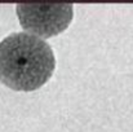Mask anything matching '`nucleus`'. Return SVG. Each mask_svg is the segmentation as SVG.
I'll return each instance as SVG.
<instances>
[{
    "label": "nucleus",
    "mask_w": 133,
    "mask_h": 132,
    "mask_svg": "<svg viewBox=\"0 0 133 132\" xmlns=\"http://www.w3.org/2000/svg\"><path fill=\"white\" fill-rule=\"evenodd\" d=\"M19 25L40 39L65 31L74 17L72 4H17Z\"/></svg>",
    "instance_id": "2"
},
{
    "label": "nucleus",
    "mask_w": 133,
    "mask_h": 132,
    "mask_svg": "<svg viewBox=\"0 0 133 132\" xmlns=\"http://www.w3.org/2000/svg\"><path fill=\"white\" fill-rule=\"evenodd\" d=\"M56 69L53 49L45 40L13 33L0 42V82L14 91H35L49 80Z\"/></svg>",
    "instance_id": "1"
}]
</instances>
